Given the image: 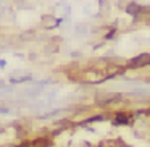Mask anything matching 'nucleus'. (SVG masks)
Returning a JSON list of instances; mask_svg holds the SVG:
<instances>
[{"mask_svg":"<svg viewBox=\"0 0 150 147\" xmlns=\"http://www.w3.org/2000/svg\"><path fill=\"white\" fill-rule=\"evenodd\" d=\"M60 23V20H57L55 16H50V15H45V16L42 18V24L45 29H52V28H57Z\"/></svg>","mask_w":150,"mask_h":147,"instance_id":"f03ea898","label":"nucleus"},{"mask_svg":"<svg viewBox=\"0 0 150 147\" xmlns=\"http://www.w3.org/2000/svg\"><path fill=\"white\" fill-rule=\"evenodd\" d=\"M116 121L118 123H127V116H124V115H118Z\"/></svg>","mask_w":150,"mask_h":147,"instance_id":"39448f33","label":"nucleus"},{"mask_svg":"<svg viewBox=\"0 0 150 147\" xmlns=\"http://www.w3.org/2000/svg\"><path fill=\"white\" fill-rule=\"evenodd\" d=\"M47 144H49V141L44 139V137H39V139H34L33 141V146L34 147H45Z\"/></svg>","mask_w":150,"mask_h":147,"instance_id":"20e7f679","label":"nucleus"},{"mask_svg":"<svg viewBox=\"0 0 150 147\" xmlns=\"http://www.w3.org/2000/svg\"><path fill=\"white\" fill-rule=\"evenodd\" d=\"M140 11H142V5H137V4H134V2H131V4L126 5V13L131 15V16H134V18L139 16Z\"/></svg>","mask_w":150,"mask_h":147,"instance_id":"7ed1b4c3","label":"nucleus"},{"mask_svg":"<svg viewBox=\"0 0 150 147\" xmlns=\"http://www.w3.org/2000/svg\"><path fill=\"white\" fill-rule=\"evenodd\" d=\"M145 65H150V55H147V53L139 55L129 63V66H145Z\"/></svg>","mask_w":150,"mask_h":147,"instance_id":"f257e3e1","label":"nucleus"}]
</instances>
